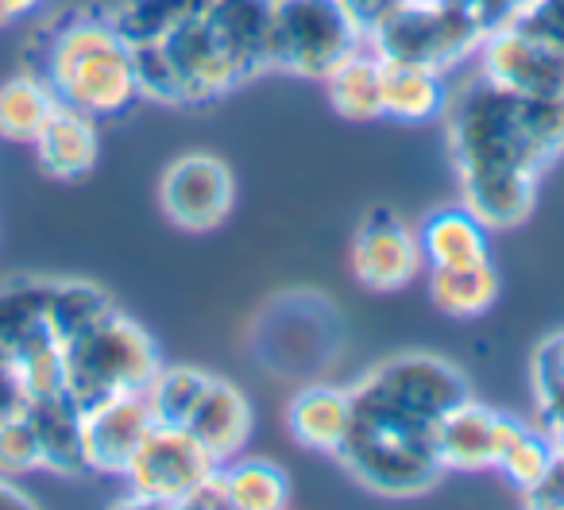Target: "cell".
Masks as SVG:
<instances>
[{"instance_id": "6da1fadb", "label": "cell", "mask_w": 564, "mask_h": 510, "mask_svg": "<svg viewBox=\"0 0 564 510\" xmlns=\"http://www.w3.org/2000/svg\"><path fill=\"white\" fill-rule=\"evenodd\" d=\"M441 117L460 205L487 228L525 225L541 174L564 155V97H514L471 74L448 86Z\"/></svg>"}, {"instance_id": "7a4b0ae2", "label": "cell", "mask_w": 564, "mask_h": 510, "mask_svg": "<svg viewBox=\"0 0 564 510\" xmlns=\"http://www.w3.org/2000/svg\"><path fill=\"white\" fill-rule=\"evenodd\" d=\"M32 70L55 89L58 105L86 117L117 120L140 101L135 51L109 12H70L32 43Z\"/></svg>"}, {"instance_id": "3957f363", "label": "cell", "mask_w": 564, "mask_h": 510, "mask_svg": "<svg viewBox=\"0 0 564 510\" xmlns=\"http://www.w3.org/2000/svg\"><path fill=\"white\" fill-rule=\"evenodd\" d=\"M352 430L337 460L352 471L356 484L387 499H414L425 495L441 476L433 430L441 417L422 414L371 383H352Z\"/></svg>"}, {"instance_id": "277c9868", "label": "cell", "mask_w": 564, "mask_h": 510, "mask_svg": "<svg viewBox=\"0 0 564 510\" xmlns=\"http://www.w3.org/2000/svg\"><path fill=\"white\" fill-rule=\"evenodd\" d=\"M132 51L140 94L148 101L209 105L256 78L205 12L197 20H189V24H182L178 32H171L166 40L143 43V47Z\"/></svg>"}, {"instance_id": "5b68a950", "label": "cell", "mask_w": 564, "mask_h": 510, "mask_svg": "<svg viewBox=\"0 0 564 510\" xmlns=\"http://www.w3.org/2000/svg\"><path fill=\"white\" fill-rule=\"evenodd\" d=\"M66 356V394L82 410L112 394L143 391L163 368L151 333L117 306L105 310L94 325L63 345Z\"/></svg>"}, {"instance_id": "8992f818", "label": "cell", "mask_w": 564, "mask_h": 510, "mask_svg": "<svg viewBox=\"0 0 564 510\" xmlns=\"http://www.w3.org/2000/svg\"><path fill=\"white\" fill-rule=\"evenodd\" d=\"M491 28L476 17L468 0H406L394 17H387L376 32L368 35V47L383 58H402V63H422L433 70H456L471 63Z\"/></svg>"}, {"instance_id": "52a82bcc", "label": "cell", "mask_w": 564, "mask_h": 510, "mask_svg": "<svg viewBox=\"0 0 564 510\" xmlns=\"http://www.w3.org/2000/svg\"><path fill=\"white\" fill-rule=\"evenodd\" d=\"M360 47L368 32L345 0H274L271 70L322 82Z\"/></svg>"}, {"instance_id": "ba28073f", "label": "cell", "mask_w": 564, "mask_h": 510, "mask_svg": "<svg viewBox=\"0 0 564 510\" xmlns=\"http://www.w3.org/2000/svg\"><path fill=\"white\" fill-rule=\"evenodd\" d=\"M213 468L217 460L205 453L202 441L186 425L155 422L128 460L124 479L132 487V499L143 507H186L189 495L209 479Z\"/></svg>"}, {"instance_id": "9c48e42d", "label": "cell", "mask_w": 564, "mask_h": 510, "mask_svg": "<svg viewBox=\"0 0 564 510\" xmlns=\"http://www.w3.org/2000/svg\"><path fill=\"white\" fill-rule=\"evenodd\" d=\"M159 209L182 232H213L236 209V174L209 151L178 155L159 178Z\"/></svg>"}, {"instance_id": "30bf717a", "label": "cell", "mask_w": 564, "mask_h": 510, "mask_svg": "<svg viewBox=\"0 0 564 510\" xmlns=\"http://www.w3.org/2000/svg\"><path fill=\"white\" fill-rule=\"evenodd\" d=\"M425 275V256L417 228H410L394 209H371L352 236V279L371 294L406 291Z\"/></svg>"}, {"instance_id": "8fae6325", "label": "cell", "mask_w": 564, "mask_h": 510, "mask_svg": "<svg viewBox=\"0 0 564 510\" xmlns=\"http://www.w3.org/2000/svg\"><path fill=\"white\" fill-rule=\"evenodd\" d=\"M471 63L479 78L514 97H564V55L541 47L510 24L491 28Z\"/></svg>"}, {"instance_id": "7c38bea8", "label": "cell", "mask_w": 564, "mask_h": 510, "mask_svg": "<svg viewBox=\"0 0 564 510\" xmlns=\"http://www.w3.org/2000/svg\"><path fill=\"white\" fill-rule=\"evenodd\" d=\"M155 425L151 402L143 391L112 394L82 410V448H86V471L101 476H124L128 460L135 456L140 441Z\"/></svg>"}, {"instance_id": "4fadbf2b", "label": "cell", "mask_w": 564, "mask_h": 510, "mask_svg": "<svg viewBox=\"0 0 564 510\" xmlns=\"http://www.w3.org/2000/svg\"><path fill=\"white\" fill-rule=\"evenodd\" d=\"M433 448L445 471H495L499 460V410L468 394L441 414Z\"/></svg>"}, {"instance_id": "5bb4252c", "label": "cell", "mask_w": 564, "mask_h": 510, "mask_svg": "<svg viewBox=\"0 0 564 510\" xmlns=\"http://www.w3.org/2000/svg\"><path fill=\"white\" fill-rule=\"evenodd\" d=\"M251 425H256V414H251L248 394L232 379L220 376H209L202 399H197V406L186 417V430L202 441V448L217 464L243 453V445L251 441Z\"/></svg>"}, {"instance_id": "9a60e30c", "label": "cell", "mask_w": 564, "mask_h": 510, "mask_svg": "<svg viewBox=\"0 0 564 510\" xmlns=\"http://www.w3.org/2000/svg\"><path fill=\"white\" fill-rule=\"evenodd\" d=\"M286 430L310 453L340 456L352 430V391L333 383H306L286 402Z\"/></svg>"}, {"instance_id": "2e32d148", "label": "cell", "mask_w": 564, "mask_h": 510, "mask_svg": "<svg viewBox=\"0 0 564 510\" xmlns=\"http://www.w3.org/2000/svg\"><path fill=\"white\" fill-rule=\"evenodd\" d=\"M35 159L40 166L58 182H78L86 178L97 166V155H101V135H97V120L86 117L78 109H66L58 105L51 112V120L43 124V132L32 140Z\"/></svg>"}, {"instance_id": "e0dca14e", "label": "cell", "mask_w": 564, "mask_h": 510, "mask_svg": "<svg viewBox=\"0 0 564 510\" xmlns=\"http://www.w3.org/2000/svg\"><path fill=\"white\" fill-rule=\"evenodd\" d=\"M417 243H422L425 268H460V263L491 260V228L468 209H433L417 225Z\"/></svg>"}, {"instance_id": "ac0fdd59", "label": "cell", "mask_w": 564, "mask_h": 510, "mask_svg": "<svg viewBox=\"0 0 564 510\" xmlns=\"http://www.w3.org/2000/svg\"><path fill=\"white\" fill-rule=\"evenodd\" d=\"M383 58V55H379ZM448 105L445 70H433L422 63L383 58V117L399 124H425L437 120Z\"/></svg>"}, {"instance_id": "d6986e66", "label": "cell", "mask_w": 564, "mask_h": 510, "mask_svg": "<svg viewBox=\"0 0 564 510\" xmlns=\"http://www.w3.org/2000/svg\"><path fill=\"white\" fill-rule=\"evenodd\" d=\"M35 433L43 445V468L58 476H82L86 471V448H82V406L66 391L43 394L24 402Z\"/></svg>"}, {"instance_id": "ffe728a7", "label": "cell", "mask_w": 564, "mask_h": 510, "mask_svg": "<svg viewBox=\"0 0 564 510\" xmlns=\"http://www.w3.org/2000/svg\"><path fill=\"white\" fill-rule=\"evenodd\" d=\"M205 17L213 20L228 47L243 58L251 74L271 70V35H274V0H209Z\"/></svg>"}, {"instance_id": "44dd1931", "label": "cell", "mask_w": 564, "mask_h": 510, "mask_svg": "<svg viewBox=\"0 0 564 510\" xmlns=\"http://www.w3.org/2000/svg\"><path fill=\"white\" fill-rule=\"evenodd\" d=\"M322 82L337 117L352 120V124H368V120L383 117V58L371 47L348 55Z\"/></svg>"}, {"instance_id": "7402d4cb", "label": "cell", "mask_w": 564, "mask_h": 510, "mask_svg": "<svg viewBox=\"0 0 564 510\" xmlns=\"http://www.w3.org/2000/svg\"><path fill=\"white\" fill-rule=\"evenodd\" d=\"M425 275H430L433 306L445 317H456V322L484 317L499 302L502 291L499 268L491 260L460 263V268H425Z\"/></svg>"}, {"instance_id": "603a6c76", "label": "cell", "mask_w": 564, "mask_h": 510, "mask_svg": "<svg viewBox=\"0 0 564 510\" xmlns=\"http://www.w3.org/2000/svg\"><path fill=\"white\" fill-rule=\"evenodd\" d=\"M553 437L541 425H530L499 410V460H495V471H502L510 487H518L522 495L533 491L545 479V471L553 468Z\"/></svg>"}, {"instance_id": "cb8c5ba5", "label": "cell", "mask_w": 564, "mask_h": 510, "mask_svg": "<svg viewBox=\"0 0 564 510\" xmlns=\"http://www.w3.org/2000/svg\"><path fill=\"white\" fill-rule=\"evenodd\" d=\"M228 507L232 510H282L291 502V479L274 460L263 456H232L220 464Z\"/></svg>"}, {"instance_id": "d4e9b609", "label": "cell", "mask_w": 564, "mask_h": 510, "mask_svg": "<svg viewBox=\"0 0 564 510\" xmlns=\"http://www.w3.org/2000/svg\"><path fill=\"white\" fill-rule=\"evenodd\" d=\"M58 109V97L35 70H24L0 86V135L12 143H32Z\"/></svg>"}, {"instance_id": "484cf974", "label": "cell", "mask_w": 564, "mask_h": 510, "mask_svg": "<svg viewBox=\"0 0 564 510\" xmlns=\"http://www.w3.org/2000/svg\"><path fill=\"white\" fill-rule=\"evenodd\" d=\"M205 9H209V0H120L109 17L132 47H143V43L166 40L182 24L202 17Z\"/></svg>"}, {"instance_id": "4316f807", "label": "cell", "mask_w": 564, "mask_h": 510, "mask_svg": "<svg viewBox=\"0 0 564 510\" xmlns=\"http://www.w3.org/2000/svg\"><path fill=\"white\" fill-rule=\"evenodd\" d=\"M205 383H209V371L202 368H189V363H174V368H159L155 379L143 387L151 402V414L155 422H166V425H186L189 410L197 406L202 399Z\"/></svg>"}, {"instance_id": "83f0119b", "label": "cell", "mask_w": 564, "mask_h": 510, "mask_svg": "<svg viewBox=\"0 0 564 510\" xmlns=\"http://www.w3.org/2000/svg\"><path fill=\"white\" fill-rule=\"evenodd\" d=\"M105 310H112V302L101 286H94V283H51L47 322L63 345L70 337H78L86 325H94Z\"/></svg>"}, {"instance_id": "f1b7e54d", "label": "cell", "mask_w": 564, "mask_h": 510, "mask_svg": "<svg viewBox=\"0 0 564 510\" xmlns=\"http://www.w3.org/2000/svg\"><path fill=\"white\" fill-rule=\"evenodd\" d=\"M533 402H538L541 430L564 425V329L549 333L533 352Z\"/></svg>"}, {"instance_id": "f546056e", "label": "cell", "mask_w": 564, "mask_h": 510, "mask_svg": "<svg viewBox=\"0 0 564 510\" xmlns=\"http://www.w3.org/2000/svg\"><path fill=\"white\" fill-rule=\"evenodd\" d=\"M43 468V445L35 433L28 410H12L0 414V476H28V471Z\"/></svg>"}, {"instance_id": "4dcf8cb0", "label": "cell", "mask_w": 564, "mask_h": 510, "mask_svg": "<svg viewBox=\"0 0 564 510\" xmlns=\"http://www.w3.org/2000/svg\"><path fill=\"white\" fill-rule=\"evenodd\" d=\"M507 24L564 55V0H518Z\"/></svg>"}, {"instance_id": "1f68e13d", "label": "cell", "mask_w": 564, "mask_h": 510, "mask_svg": "<svg viewBox=\"0 0 564 510\" xmlns=\"http://www.w3.org/2000/svg\"><path fill=\"white\" fill-rule=\"evenodd\" d=\"M525 502H533V507H564V460H553L545 479L533 491H525Z\"/></svg>"}, {"instance_id": "d6a6232c", "label": "cell", "mask_w": 564, "mask_h": 510, "mask_svg": "<svg viewBox=\"0 0 564 510\" xmlns=\"http://www.w3.org/2000/svg\"><path fill=\"white\" fill-rule=\"evenodd\" d=\"M345 4L356 12V20L364 24V32L371 35L387 17H394V12H399L406 0H345Z\"/></svg>"}, {"instance_id": "836d02e7", "label": "cell", "mask_w": 564, "mask_h": 510, "mask_svg": "<svg viewBox=\"0 0 564 510\" xmlns=\"http://www.w3.org/2000/svg\"><path fill=\"white\" fill-rule=\"evenodd\" d=\"M24 402L28 399H24V387H20L17 363L0 352V414H12V410H20Z\"/></svg>"}, {"instance_id": "e575fe53", "label": "cell", "mask_w": 564, "mask_h": 510, "mask_svg": "<svg viewBox=\"0 0 564 510\" xmlns=\"http://www.w3.org/2000/svg\"><path fill=\"white\" fill-rule=\"evenodd\" d=\"M471 9H476V17L484 20L487 28H499L510 20V12H514L518 0H468Z\"/></svg>"}, {"instance_id": "d590c367", "label": "cell", "mask_w": 564, "mask_h": 510, "mask_svg": "<svg viewBox=\"0 0 564 510\" xmlns=\"http://www.w3.org/2000/svg\"><path fill=\"white\" fill-rule=\"evenodd\" d=\"M43 0H0V28H9L12 20L28 17V12L40 9Z\"/></svg>"}, {"instance_id": "8d00e7d4", "label": "cell", "mask_w": 564, "mask_h": 510, "mask_svg": "<svg viewBox=\"0 0 564 510\" xmlns=\"http://www.w3.org/2000/svg\"><path fill=\"white\" fill-rule=\"evenodd\" d=\"M0 507H32V499L9 476H0Z\"/></svg>"}, {"instance_id": "74e56055", "label": "cell", "mask_w": 564, "mask_h": 510, "mask_svg": "<svg viewBox=\"0 0 564 510\" xmlns=\"http://www.w3.org/2000/svg\"><path fill=\"white\" fill-rule=\"evenodd\" d=\"M549 437H553V453H556V460H564V425H556V430H545Z\"/></svg>"}, {"instance_id": "f35d334b", "label": "cell", "mask_w": 564, "mask_h": 510, "mask_svg": "<svg viewBox=\"0 0 564 510\" xmlns=\"http://www.w3.org/2000/svg\"><path fill=\"white\" fill-rule=\"evenodd\" d=\"M422 4H437V0H422Z\"/></svg>"}]
</instances>
